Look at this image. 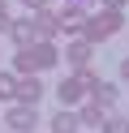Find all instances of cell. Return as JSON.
I'll use <instances>...</instances> for the list:
<instances>
[{"instance_id":"cell-16","label":"cell","mask_w":129,"mask_h":133,"mask_svg":"<svg viewBox=\"0 0 129 133\" xmlns=\"http://www.w3.org/2000/svg\"><path fill=\"white\" fill-rule=\"evenodd\" d=\"M26 4H30L34 13H39V9H47V0H26Z\"/></svg>"},{"instance_id":"cell-8","label":"cell","mask_w":129,"mask_h":133,"mask_svg":"<svg viewBox=\"0 0 129 133\" xmlns=\"http://www.w3.org/2000/svg\"><path fill=\"white\" fill-rule=\"evenodd\" d=\"M82 86H86L82 77H69V82H60V90H56V95H60V103H77V95H82Z\"/></svg>"},{"instance_id":"cell-13","label":"cell","mask_w":129,"mask_h":133,"mask_svg":"<svg viewBox=\"0 0 129 133\" xmlns=\"http://www.w3.org/2000/svg\"><path fill=\"white\" fill-rule=\"evenodd\" d=\"M0 99H17V82L9 73H0Z\"/></svg>"},{"instance_id":"cell-10","label":"cell","mask_w":129,"mask_h":133,"mask_svg":"<svg viewBox=\"0 0 129 133\" xmlns=\"http://www.w3.org/2000/svg\"><path fill=\"white\" fill-rule=\"evenodd\" d=\"M34 30H39V35H52V30H60V17L47 13V9H39L34 13Z\"/></svg>"},{"instance_id":"cell-12","label":"cell","mask_w":129,"mask_h":133,"mask_svg":"<svg viewBox=\"0 0 129 133\" xmlns=\"http://www.w3.org/2000/svg\"><path fill=\"white\" fill-rule=\"evenodd\" d=\"M77 120H82V124H103V107H99V103H90L82 116H77Z\"/></svg>"},{"instance_id":"cell-7","label":"cell","mask_w":129,"mask_h":133,"mask_svg":"<svg viewBox=\"0 0 129 133\" xmlns=\"http://www.w3.org/2000/svg\"><path fill=\"white\" fill-rule=\"evenodd\" d=\"M77 124H82V120H77L73 112H56V116H52V133H77Z\"/></svg>"},{"instance_id":"cell-3","label":"cell","mask_w":129,"mask_h":133,"mask_svg":"<svg viewBox=\"0 0 129 133\" xmlns=\"http://www.w3.org/2000/svg\"><path fill=\"white\" fill-rule=\"evenodd\" d=\"M9 129H17V133H26V129H34V107H26V103H17V107H9Z\"/></svg>"},{"instance_id":"cell-2","label":"cell","mask_w":129,"mask_h":133,"mask_svg":"<svg viewBox=\"0 0 129 133\" xmlns=\"http://www.w3.org/2000/svg\"><path fill=\"white\" fill-rule=\"evenodd\" d=\"M9 35H13L17 47H30L34 35H39V30H34V17H26V22H9Z\"/></svg>"},{"instance_id":"cell-20","label":"cell","mask_w":129,"mask_h":133,"mask_svg":"<svg viewBox=\"0 0 129 133\" xmlns=\"http://www.w3.org/2000/svg\"><path fill=\"white\" fill-rule=\"evenodd\" d=\"M0 9H4V0H0Z\"/></svg>"},{"instance_id":"cell-18","label":"cell","mask_w":129,"mask_h":133,"mask_svg":"<svg viewBox=\"0 0 129 133\" xmlns=\"http://www.w3.org/2000/svg\"><path fill=\"white\" fill-rule=\"evenodd\" d=\"M60 4H73V9H82V4H86V0H60Z\"/></svg>"},{"instance_id":"cell-11","label":"cell","mask_w":129,"mask_h":133,"mask_svg":"<svg viewBox=\"0 0 129 133\" xmlns=\"http://www.w3.org/2000/svg\"><path fill=\"white\" fill-rule=\"evenodd\" d=\"M90 47H95V43H86V39H82V43H69V60H73L77 69H86V60H90Z\"/></svg>"},{"instance_id":"cell-6","label":"cell","mask_w":129,"mask_h":133,"mask_svg":"<svg viewBox=\"0 0 129 133\" xmlns=\"http://www.w3.org/2000/svg\"><path fill=\"white\" fill-rule=\"evenodd\" d=\"M90 95H95V103H99V107L116 103V86H112V82H90Z\"/></svg>"},{"instance_id":"cell-9","label":"cell","mask_w":129,"mask_h":133,"mask_svg":"<svg viewBox=\"0 0 129 133\" xmlns=\"http://www.w3.org/2000/svg\"><path fill=\"white\" fill-rule=\"evenodd\" d=\"M56 17H60V30H77V26H86V22H82V9H73V4H65Z\"/></svg>"},{"instance_id":"cell-14","label":"cell","mask_w":129,"mask_h":133,"mask_svg":"<svg viewBox=\"0 0 129 133\" xmlns=\"http://www.w3.org/2000/svg\"><path fill=\"white\" fill-rule=\"evenodd\" d=\"M103 133H129V120H125V116H116V120L103 124Z\"/></svg>"},{"instance_id":"cell-1","label":"cell","mask_w":129,"mask_h":133,"mask_svg":"<svg viewBox=\"0 0 129 133\" xmlns=\"http://www.w3.org/2000/svg\"><path fill=\"white\" fill-rule=\"evenodd\" d=\"M86 43H103V39H112V35H116V30H120V13H103V17H90V22H86Z\"/></svg>"},{"instance_id":"cell-15","label":"cell","mask_w":129,"mask_h":133,"mask_svg":"<svg viewBox=\"0 0 129 133\" xmlns=\"http://www.w3.org/2000/svg\"><path fill=\"white\" fill-rule=\"evenodd\" d=\"M103 4H108L112 13H120V9H125V4H129V0H103Z\"/></svg>"},{"instance_id":"cell-17","label":"cell","mask_w":129,"mask_h":133,"mask_svg":"<svg viewBox=\"0 0 129 133\" xmlns=\"http://www.w3.org/2000/svg\"><path fill=\"white\" fill-rule=\"evenodd\" d=\"M0 30H9V13L4 9H0Z\"/></svg>"},{"instance_id":"cell-19","label":"cell","mask_w":129,"mask_h":133,"mask_svg":"<svg viewBox=\"0 0 129 133\" xmlns=\"http://www.w3.org/2000/svg\"><path fill=\"white\" fill-rule=\"evenodd\" d=\"M120 73H125V82H129V60H125V64H120Z\"/></svg>"},{"instance_id":"cell-5","label":"cell","mask_w":129,"mask_h":133,"mask_svg":"<svg viewBox=\"0 0 129 133\" xmlns=\"http://www.w3.org/2000/svg\"><path fill=\"white\" fill-rule=\"evenodd\" d=\"M30 60H34V69H52V64H56V47L52 43H34L30 47Z\"/></svg>"},{"instance_id":"cell-4","label":"cell","mask_w":129,"mask_h":133,"mask_svg":"<svg viewBox=\"0 0 129 133\" xmlns=\"http://www.w3.org/2000/svg\"><path fill=\"white\" fill-rule=\"evenodd\" d=\"M39 95H43V82H39V77H26V82H17V103L34 107V103H39Z\"/></svg>"}]
</instances>
